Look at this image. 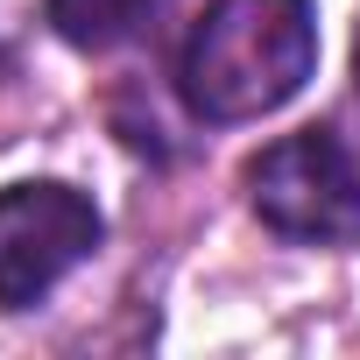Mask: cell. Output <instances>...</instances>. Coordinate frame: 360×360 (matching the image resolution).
I'll use <instances>...</instances> for the list:
<instances>
[{"label":"cell","mask_w":360,"mask_h":360,"mask_svg":"<svg viewBox=\"0 0 360 360\" xmlns=\"http://www.w3.org/2000/svg\"><path fill=\"white\" fill-rule=\"evenodd\" d=\"M155 15V0H50V29L71 50H113Z\"/></svg>","instance_id":"cell-4"},{"label":"cell","mask_w":360,"mask_h":360,"mask_svg":"<svg viewBox=\"0 0 360 360\" xmlns=\"http://www.w3.org/2000/svg\"><path fill=\"white\" fill-rule=\"evenodd\" d=\"M332 127H339V141H346L353 162H360V50H353V92H346V106L332 113Z\"/></svg>","instance_id":"cell-5"},{"label":"cell","mask_w":360,"mask_h":360,"mask_svg":"<svg viewBox=\"0 0 360 360\" xmlns=\"http://www.w3.org/2000/svg\"><path fill=\"white\" fill-rule=\"evenodd\" d=\"M106 240V212L57 176L0 191V311H36Z\"/></svg>","instance_id":"cell-3"},{"label":"cell","mask_w":360,"mask_h":360,"mask_svg":"<svg viewBox=\"0 0 360 360\" xmlns=\"http://www.w3.org/2000/svg\"><path fill=\"white\" fill-rule=\"evenodd\" d=\"M311 71H318L311 0H205L176 50V92L212 127H240L290 106L311 85Z\"/></svg>","instance_id":"cell-1"},{"label":"cell","mask_w":360,"mask_h":360,"mask_svg":"<svg viewBox=\"0 0 360 360\" xmlns=\"http://www.w3.org/2000/svg\"><path fill=\"white\" fill-rule=\"evenodd\" d=\"M248 205L269 233L304 248H339L360 226V162L339 127H297L248 162Z\"/></svg>","instance_id":"cell-2"}]
</instances>
